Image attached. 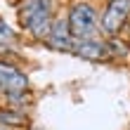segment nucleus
Returning a JSON list of instances; mask_svg holds the SVG:
<instances>
[{
	"label": "nucleus",
	"mask_w": 130,
	"mask_h": 130,
	"mask_svg": "<svg viewBox=\"0 0 130 130\" xmlns=\"http://www.w3.org/2000/svg\"><path fill=\"white\" fill-rule=\"evenodd\" d=\"M50 14H52V0H24L19 7V19L36 38L50 36L52 24H50Z\"/></svg>",
	"instance_id": "f257e3e1"
},
{
	"label": "nucleus",
	"mask_w": 130,
	"mask_h": 130,
	"mask_svg": "<svg viewBox=\"0 0 130 130\" xmlns=\"http://www.w3.org/2000/svg\"><path fill=\"white\" fill-rule=\"evenodd\" d=\"M66 21H69V31H71V36L80 38V40L90 38L97 31V12L92 10V5H88V3L73 5Z\"/></svg>",
	"instance_id": "f03ea898"
},
{
	"label": "nucleus",
	"mask_w": 130,
	"mask_h": 130,
	"mask_svg": "<svg viewBox=\"0 0 130 130\" xmlns=\"http://www.w3.org/2000/svg\"><path fill=\"white\" fill-rule=\"evenodd\" d=\"M130 14V0H111L106 12L102 14V31L106 36H116L121 28H123L125 19Z\"/></svg>",
	"instance_id": "7ed1b4c3"
},
{
	"label": "nucleus",
	"mask_w": 130,
	"mask_h": 130,
	"mask_svg": "<svg viewBox=\"0 0 130 130\" xmlns=\"http://www.w3.org/2000/svg\"><path fill=\"white\" fill-rule=\"evenodd\" d=\"M26 85H28V80H26L24 73L17 71V69L10 66V64H3V62H0V90H3V92L14 95V92L26 90Z\"/></svg>",
	"instance_id": "20e7f679"
},
{
	"label": "nucleus",
	"mask_w": 130,
	"mask_h": 130,
	"mask_svg": "<svg viewBox=\"0 0 130 130\" xmlns=\"http://www.w3.org/2000/svg\"><path fill=\"white\" fill-rule=\"evenodd\" d=\"M47 40L55 45V47H66V50H73V40H71V31H69V21L59 19L52 24V31L47 36Z\"/></svg>",
	"instance_id": "39448f33"
},
{
	"label": "nucleus",
	"mask_w": 130,
	"mask_h": 130,
	"mask_svg": "<svg viewBox=\"0 0 130 130\" xmlns=\"http://www.w3.org/2000/svg\"><path fill=\"white\" fill-rule=\"evenodd\" d=\"M73 52L80 55V57H85V59H102L104 57V45L85 38V40H76L73 43Z\"/></svg>",
	"instance_id": "423d86ee"
},
{
	"label": "nucleus",
	"mask_w": 130,
	"mask_h": 130,
	"mask_svg": "<svg viewBox=\"0 0 130 130\" xmlns=\"http://www.w3.org/2000/svg\"><path fill=\"white\" fill-rule=\"evenodd\" d=\"M12 28L5 24V21H0V43H7V40H12Z\"/></svg>",
	"instance_id": "0eeeda50"
},
{
	"label": "nucleus",
	"mask_w": 130,
	"mask_h": 130,
	"mask_svg": "<svg viewBox=\"0 0 130 130\" xmlns=\"http://www.w3.org/2000/svg\"><path fill=\"white\" fill-rule=\"evenodd\" d=\"M0 123H21V116H17V113H0Z\"/></svg>",
	"instance_id": "6e6552de"
},
{
	"label": "nucleus",
	"mask_w": 130,
	"mask_h": 130,
	"mask_svg": "<svg viewBox=\"0 0 130 130\" xmlns=\"http://www.w3.org/2000/svg\"><path fill=\"white\" fill-rule=\"evenodd\" d=\"M0 130H5V128H0Z\"/></svg>",
	"instance_id": "1a4fd4ad"
}]
</instances>
